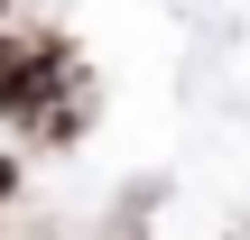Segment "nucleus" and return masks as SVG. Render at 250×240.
Here are the masks:
<instances>
[{"label": "nucleus", "mask_w": 250, "mask_h": 240, "mask_svg": "<svg viewBox=\"0 0 250 240\" xmlns=\"http://www.w3.org/2000/svg\"><path fill=\"white\" fill-rule=\"evenodd\" d=\"M83 129H93V92H83V83H74V92H56V102L28 120V139H37L46 157H74V148H83Z\"/></svg>", "instance_id": "f257e3e1"}, {"label": "nucleus", "mask_w": 250, "mask_h": 240, "mask_svg": "<svg viewBox=\"0 0 250 240\" xmlns=\"http://www.w3.org/2000/svg\"><path fill=\"white\" fill-rule=\"evenodd\" d=\"M19 185H28V157H19V148H0V213L19 203Z\"/></svg>", "instance_id": "f03ea898"}]
</instances>
